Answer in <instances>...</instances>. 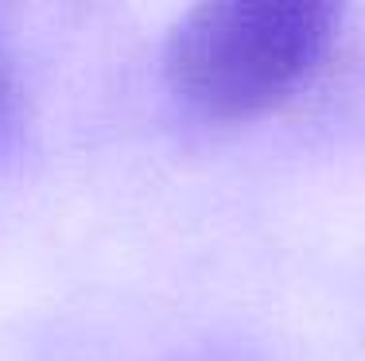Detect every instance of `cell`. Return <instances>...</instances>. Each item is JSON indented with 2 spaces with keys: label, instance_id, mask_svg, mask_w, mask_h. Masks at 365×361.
<instances>
[{
  "label": "cell",
  "instance_id": "6da1fadb",
  "mask_svg": "<svg viewBox=\"0 0 365 361\" xmlns=\"http://www.w3.org/2000/svg\"><path fill=\"white\" fill-rule=\"evenodd\" d=\"M342 8L323 0H214L182 12L163 47L171 93L206 120H257L323 70Z\"/></svg>",
  "mask_w": 365,
  "mask_h": 361
},
{
  "label": "cell",
  "instance_id": "7a4b0ae2",
  "mask_svg": "<svg viewBox=\"0 0 365 361\" xmlns=\"http://www.w3.org/2000/svg\"><path fill=\"white\" fill-rule=\"evenodd\" d=\"M16 125H20V85H16V74H12L4 47H0V152L12 144Z\"/></svg>",
  "mask_w": 365,
  "mask_h": 361
}]
</instances>
